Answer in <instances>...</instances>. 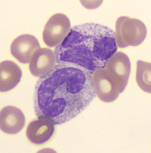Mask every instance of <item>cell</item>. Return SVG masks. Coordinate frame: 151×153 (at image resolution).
<instances>
[{"label": "cell", "mask_w": 151, "mask_h": 153, "mask_svg": "<svg viewBox=\"0 0 151 153\" xmlns=\"http://www.w3.org/2000/svg\"><path fill=\"white\" fill-rule=\"evenodd\" d=\"M95 96L89 72L74 65L57 63L37 81L34 97L35 114L55 125L62 124L84 111Z\"/></svg>", "instance_id": "1"}, {"label": "cell", "mask_w": 151, "mask_h": 153, "mask_svg": "<svg viewBox=\"0 0 151 153\" xmlns=\"http://www.w3.org/2000/svg\"><path fill=\"white\" fill-rule=\"evenodd\" d=\"M117 51L115 33L106 26L86 23L74 26L54 51L56 63L81 68L91 75L104 68Z\"/></svg>", "instance_id": "2"}, {"label": "cell", "mask_w": 151, "mask_h": 153, "mask_svg": "<svg viewBox=\"0 0 151 153\" xmlns=\"http://www.w3.org/2000/svg\"><path fill=\"white\" fill-rule=\"evenodd\" d=\"M115 31L116 45L121 48L140 45L147 34L146 27L142 22L125 16L117 20Z\"/></svg>", "instance_id": "3"}, {"label": "cell", "mask_w": 151, "mask_h": 153, "mask_svg": "<svg viewBox=\"0 0 151 153\" xmlns=\"http://www.w3.org/2000/svg\"><path fill=\"white\" fill-rule=\"evenodd\" d=\"M104 68L117 86L120 93L123 92L131 73V62L129 57L122 52H116L108 59Z\"/></svg>", "instance_id": "4"}, {"label": "cell", "mask_w": 151, "mask_h": 153, "mask_svg": "<svg viewBox=\"0 0 151 153\" xmlns=\"http://www.w3.org/2000/svg\"><path fill=\"white\" fill-rule=\"evenodd\" d=\"M71 23L68 18L63 13L52 16L45 27L43 39L50 48L60 45L70 31Z\"/></svg>", "instance_id": "5"}, {"label": "cell", "mask_w": 151, "mask_h": 153, "mask_svg": "<svg viewBox=\"0 0 151 153\" xmlns=\"http://www.w3.org/2000/svg\"><path fill=\"white\" fill-rule=\"evenodd\" d=\"M92 79L96 95L102 101L112 102L118 97L120 94L118 88L105 68L96 70L92 74Z\"/></svg>", "instance_id": "6"}, {"label": "cell", "mask_w": 151, "mask_h": 153, "mask_svg": "<svg viewBox=\"0 0 151 153\" xmlns=\"http://www.w3.org/2000/svg\"><path fill=\"white\" fill-rule=\"evenodd\" d=\"M41 48L39 41L32 35L25 34L16 38L11 45V52L19 62L30 63L34 54Z\"/></svg>", "instance_id": "7"}, {"label": "cell", "mask_w": 151, "mask_h": 153, "mask_svg": "<svg viewBox=\"0 0 151 153\" xmlns=\"http://www.w3.org/2000/svg\"><path fill=\"white\" fill-rule=\"evenodd\" d=\"M25 124V115L19 109L8 106L2 109L0 114V127L4 133L11 135L22 131Z\"/></svg>", "instance_id": "8"}, {"label": "cell", "mask_w": 151, "mask_h": 153, "mask_svg": "<svg viewBox=\"0 0 151 153\" xmlns=\"http://www.w3.org/2000/svg\"><path fill=\"white\" fill-rule=\"evenodd\" d=\"M54 125L49 119L38 117L28 125L26 131L27 138L34 144H43L51 138L55 131Z\"/></svg>", "instance_id": "9"}, {"label": "cell", "mask_w": 151, "mask_h": 153, "mask_svg": "<svg viewBox=\"0 0 151 153\" xmlns=\"http://www.w3.org/2000/svg\"><path fill=\"white\" fill-rule=\"evenodd\" d=\"M55 53L48 48L38 50L30 62L29 68L31 73L36 77H42L51 71L56 65Z\"/></svg>", "instance_id": "10"}, {"label": "cell", "mask_w": 151, "mask_h": 153, "mask_svg": "<svg viewBox=\"0 0 151 153\" xmlns=\"http://www.w3.org/2000/svg\"><path fill=\"white\" fill-rule=\"evenodd\" d=\"M19 66L10 60H6L0 64V90L7 92L17 86L22 77Z\"/></svg>", "instance_id": "11"}, {"label": "cell", "mask_w": 151, "mask_h": 153, "mask_svg": "<svg viewBox=\"0 0 151 153\" xmlns=\"http://www.w3.org/2000/svg\"><path fill=\"white\" fill-rule=\"evenodd\" d=\"M151 64L138 60L137 62L136 80L137 84L145 92H151Z\"/></svg>", "instance_id": "12"}]
</instances>
